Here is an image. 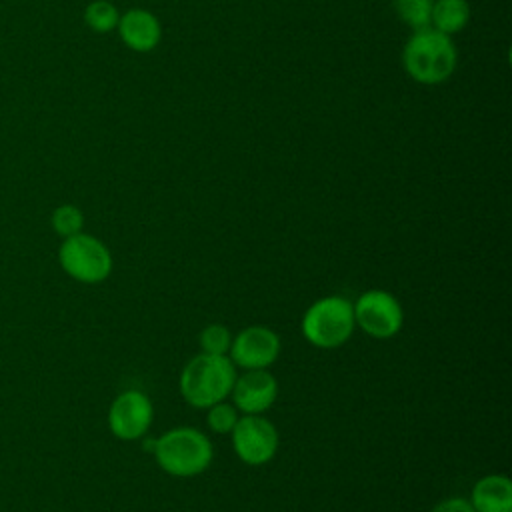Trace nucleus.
<instances>
[{"mask_svg":"<svg viewBox=\"0 0 512 512\" xmlns=\"http://www.w3.org/2000/svg\"><path fill=\"white\" fill-rule=\"evenodd\" d=\"M458 50L452 36L432 26L414 30L402 48V68L418 84H444L456 70Z\"/></svg>","mask_w":512,"mask_h":512,"instance_id":"nucleus-1","label":"nucleus"},{"mask_svg":"<svg viewBox=\"0 0 512 512\" xmlns=\"http://www.w3.org/2000/svg\"><path fill=\"white\" fill-rule=\"evenodd\" d=\"M236 366L228 356L200 352L180 374V392L194 408H210L222 402L234 386Z\"/></svg>","mask_w":512,"mask_h":512,"instance_id":"nucleus-2","label":"nucleus"},{"mask_svg":"<svg viewBox=\"0 0 512 512\" xmlns=\"http://www.w3.org/2000/svg\"><path fill=\"white\" fill-rule=\"evenodd\" d=\"M152 454L166 474L190 478L202 474L210 466L214 450L206 434L196 428L180 426L156 438Z\"/></svg>","mask_w":512,"mask_h":512,"instance_id":"nucleus-3","label":"nucleus"},{"mask_svg":"<svg viewBox=\"0 0 512 512\" xmlns=\"http://www.w3.org/2000/svg\"><path fill=\"white\" fill-rule=\"evenodd\" d=\"M356 328L354 306L342 296H326L316 300L302 316L304 338L324 350L340 348Z\"/></svg>","mask_w":512,"mask_h":512,"instance_id":"nucleus-4","label":"nucleus"},{"mask_svg":"<svg viewBox=\"0 0 512 512\" xmlns=\"http://www.w3.org/2000/svg\"><path fill=\"white\" fill-rule=\"evenodd\" d=\"M62 268L76 280L86 284L102 282L112 270V256L108 248L90 234L68 236L58 252Z\"/></svg>","mask_w":512,"mask_h":512,"instance_id":"nucleus-5","label":"nucleus"},{"mask_svg":"<svg viewBox=\"0 0 512 512\" xmlns=\"http://www.w3.org/2000/svg\"><path fill=\"white\" fill-rule=\"evenodd\" d=\"M230 434L236 456L250 466L270 462L278 450V430L262 414H244Z\"/></svg>","mask_w":512,"mask_h":512,"instance_id":"nucleus-6","label":"nucleus"},{"mask_svg":"<svg viewBox=\"0 0 512 512\" xmlns=\"http://www.w3.org/2000/svg\"><path fill=\"white\" fill-rule=\"evenodd\" d=\"M352 306L356 326L372 338H390L402 328V306L396 296L386 290H368L360 294Z\"/></svg>","mask_w":512,"mask_h":512,"instance_id":"nucleus-7","label":"nucleus"},{"mask_svg":"<svg viewBox=\"0 0 512 512\" xmlns=\"http://www.w3.org/2000/svg\"><path fill=\"white\" fill-rule=\"evenodd\" d=\"M228 352L236 368L266 370L280 354V338L266 326H248L232 338Z\"/></svg>","mask_w":512,"mask_h":512,"instance_id":"nucleus-8","label":"nucleus"},{"mask_svg":"<svg viewBox=\"0 0 512 512\" xmlns=\"http://www.w3.org/2000/svg\"><path fill=\"white\" fill-rule=\"evenodd\" d=\"M154 418L150 398L140 390H126L116 396L108 412V426L120 440L142 438Z\"/></svg>","mask_w":512,"mask_h":512,"instance_id":"nucleus-9","label":"nucleus"},{"mask_svg":"<svg viewBox=\"0 0 512 512\" xmlns=\"http://www.w3.org/2000/svg\"><path fill=\"white\" fill-rule=\"evenodd\" d=\"M230 394L236 410L244 414H262L274 404L278 382L266 370H246L242 376H236Z\"/></svg>","mask_w":512,"mask_h":512,"instance_id":"nucleus-10","label":"nucleus"},{"mask_svg":"<svg viewBox=\"0 0 512 512\" xmlns=\"http://www.w3.org/2000/svg\"><path fill=\"white\" fill-rule=\"evenodd\" d=\"M120 40L134 52H152L162 40V24L146 8H130L118 18Z\"/></svg>","mask_w":512,"mask_h":512,"instance_id":"nucleus-11","label":"nucleus"},{"mask_svg":"<svg viewBox=\"0 0 512 512\" xmlns=\"http://www.w3.org/2000/svg\"><path fill=\"white\" fill-rule=\"evenodd\" d=\"M468 502L476 512H512V484L502 474H488L474 484Z\"/></svg>","mask_w":512,"mask_h":512,"instance_id":"nucleus-12","label":"nucleus"},{"mask_svg":"<svg viewBox=\"0 0 512 512\" xmlns=\"http://www.w3.org/2000/svg\"><path fill=\"white\" fill-rule=\"evenodd\" d=\"M470 22L468 0H434L430 12V26L442 34L454 36Z\"/></svg>","mask_w":512,"mask_h":512,"instance_id":"nucleus-13","label":"nucleus"},{"mask_svg":"<svg viewBox=\"0 0 512 512\" xmlns=\"http://www.w3.org/2000/svg\"><path fill=\"white\" fill-rule=\"evenodd\" d=\"M118 18V8L108 0H92L84 10L86 26L98 34L112 32L118 26Z\"/></svg>","mask_w":512,"mask_h":512,"instance_id":"nucleus-14","label":"nucleus"},{"mask_svg":"<svg viewBox=\"0 0 512 512\" xmlns=\"http://www.w3.org/2000/svg\"><path fill=\"white\" fill-rule=\"evenodd\" d=\"M396 16L414 30L430 26V12L434 0H392Z\"/></svg>","mask_w":512,"mask_h":512,"instance_id":"nucleus-15","label":"nucleus"},{"mask_svg":"<svg viewBox=\"0 0 512 512\" xmlns=\"http://www.w3.org/2000/svg\"><path fill=\"white\" fill-rule=\"evenodd\" d=\"M232 336L224 324H208L200 332V348L206 354H216V356H226L230 350Z\"/></svg>","mask_w":512,"mask_h":512,"instance_id":"nucleus-16","label":"nucleus"},{"mask_svg":"<svg viewBox=\"0 0 512 512\" xmlns=\"http://www.w3.org/2000/svg\"><path fill=\"white\" fill-rule=\"evenodd\" d=\"M238 410L234 404H228V402H216L208 408V416H206V422L210 426V430H214L216 434H228L232 432L234 424L238 422Z\"/></svg>","mask_w":512,"mask_h":512,"instance_id":"nucleus-17","label":"nucleus"},{"mask_svg":"<svg viewBox=\"0 0 512 512\" xmlns=\"http://www.w3.org/2000/svg\"><path fill=\"white\" fill-rule=\"evenodd\" d=\"M82 224H84V216L82 212L72 206V204H64V206H58L52 214V226L58 234L62 236H74L82 230Z\"/></svg>","mask_w":512,"mask_h":512,"instance_id":"nucleus-18","label":"nucleus"},{"mask_svg":"<svg viewBox=\"0 0 512 512\" xmlns=\"http://www.w3.org/2000/svg\"><path fill=\"white\" fill-rule=\"evenodd\" d=\"M432 512H476V510L464 498H446L440 504H436Z\"/></svg>","mask_w":512,"mask_h":512,"instance_id":"nucleus-19","label":"nucleus"}]
</instances>
